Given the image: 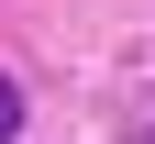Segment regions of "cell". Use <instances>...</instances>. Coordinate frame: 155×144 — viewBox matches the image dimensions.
Wrapping results in <instances>:
<instances>
[{
	"label": "cell",
	"mask_w": 155,
	"mask_h": 144,
	"mask_svg": "<svg viewBox=\"0 0 155 144\" xmlns=\"http://www.w3.org/2000/svg\"><path fill=\"white\" fill-rule=\"evenodd\" d=\"M22 133V89H11V78H0V144Z\"/></svg>",
	"instance_id": "6da1fadb"
}]
</instances>
